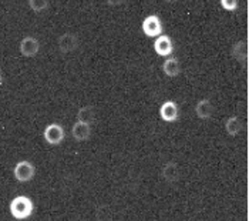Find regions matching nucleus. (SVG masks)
I'll return each instance as SVG.
<instances>
[{
  "label": "nucleus",
  "instance_id": "nucleus-5",
  "mask_svg": "<svg viewBox=\"0 0 249 221\" xmlns=\"http://www.w3.org/2000/svg\"><path fill=\"white\" fill-rule=\"evenodd\" d=\"M78 43H80V41H78V37H77L74 33L67 32V33L61 35V36L57 39L58 52H60L61 55L73 53L77 47H78Z\"/></svg>",
  "mask_w": 249,
  "mask_h": 221
},
{
  "label": "nucleus",
  "instance_id": "nucleus-15",
  "mask_svg": "<svg viewBox=\"0 0 249 221\" xmlns=\"http://www.w3.org/2000/svg\"><path fill=\"white\" fill-rule=\"evenodd\" d=\"M241 129H242V123H241L239 117H236V116L230 117L225 123V130L230 136H236L241 131Z\"/></svg>",
  "mask_w": 249,
  "mask_h": 221
},
{
  "label": "nucleus",
  "instance_id": "nucleus-18",
  "mask_svg": "<svg viewBox=\"0 0 249 221\" xmlns=\"http://www.w3.org/2000/svg\"><path fill=\"white\" fill-rule=\"evenodd\" d=\"M125 0H107V3L113 7H117V6H121Z\"/></svg>",
  "mask_w": 249,
  "mask_h": 221
},
{
  "label": "nucleus",
  "instance_id": "nucleus-11",
  "mask_svg": "<svg viewBox=\"0 0 249 221\" xmlns=\"http://www.w3.org/2000/svg\"><path fill=\"white\" fill-rule=\"evenodd\" d=\"M162 72L167 74L168 77H177L178 74L181 73V64L178 61V59L175 57H167L165 61L162 63Z\"/></svg>",
  "mask_w": 249,
  "mask_h": 221
},
{
  "label": "nucleus",
  "instance_id": "nucleus-17",
  "mask_svg": "<svg viewBox=\"0 0 249 221\" xmlns=\"http://www.w3.org/2000/svg\"><path fill=\"white\" fill-rule=\"evenodd\" d=\"M222 9H225L227 12H235L238 9V0H219Z\"/></svg>",
  "mask_w": 249,
  "mask_h": 221
},
{
  "label": "nucleus",
  "instance_id": "nucleus-16",
  "mask_svg": "<svg viewBox=\"0 0 249 221\" xmlns=\"http://www.w3.org/2000/svg\"><path fill=\"white\" fill-rule=\"evenodd\" d=\"M29 7L36 13H41L49 9V0H29Z\"/></svg>",
  "mask_w": 249,
  "mask_h": 221
},
{
  "label": "nucleus",
  "instance_id": "nucleus-12",
  "mask_svg": "<svg viewBox=\"0 0 249 221\" xmlns=\"http://www.w3.org/2000/svg\"><path fill=\"white\" fill-rule=\"evenodd\" d=\"M231 56L239 63L247 61V59H248V44L245 41H236L231 49Z\"/></svg>",
  "mask_w": 249,
  "mask_h": 221
},
{
  "label": "nucleus",
  "instance_id": "nucleus-4",
  "mask_svg": "<svg viewBox=\"0 0 249 221\" xmlns=\"http://www.w3.org/2000/svg\"><path fill=\"white\" fill-rule=\"evenodd\" d=\"M44 140L50 144V146H58L63 140H64V129L61 124H57V123H50L46 129H44Z\"/></svg>",
  "mask_w": 249,
  "mask_h": 221
},
{
  "label": "nucleus",
  "instance_id": "nucleus-7",
  "mask_svg": "<svg viewBox=\"0 0 249 221\" xmlns=\"http://www.w3.org/2000/svg\"><path fill=\"white\" fill-rule=\"evenodd\" d=\"M179 116V109L178 104L173 100H167L161 104L160 107V117L165 121V123H173L178 119Z\"/></svg>",
  "mask_w": 249,
  "mask_h": 221
},
{
  "label": "nucleus",
  "instance_id": "nucleus-19",
  "mask_svg": "<svg viewBox=\"0 0 249 221\" xmlns=\"http://www.w3.org/2000/svg\"><path fill=\"white\" fill-rule=\"evenodd\" d=\"M165 1H167V3H175L177 0H165Z\"/></svg>",
  "mask_w": 249,
  "mask_h": 221
},
{
  "label": "nucleus",
  "instance_id": "nucleus-10",
  "mask_svg": "<svg viewBox=\"0 0 249 221\" xmlns=\"http://www.w3.org/2000/svg\"><path fill=\"white\" fill-rule=\"evenodd\" d=\"M195 114L201 119V120H207L213 114V106H212L211 100L208 99H202L195 104Z\"/></svg>",
  "mask_w": 249,
  "mask_h": 221
},
{
  "label": "nucleus",
  "instance_id": "nucleus-8",
  "mask_svg": "<svg viewBox=\"0 0 249 221\" xmlns=\"http://www.w3.org/2000/svg\"><path fill=\"white\" fill-rule=\"evenodd\" d=\"M20 53L24 57H35L40 50V41L36 37L26 36L20 41Z\"/></svg>",
  "mask_w": 249,
  "mask_h": 221
},
{
  "label": "nucleus",
  "instance_id": "nucleus-20",
  "mask_svg": "<svg viewBox=\"0 0 249 221\" xmlns=\"http://www.w3.org/2000/svg\"><path fill=\"white\" fill-rule=\"evenodd\" d=\"M1 81H3V77H1V73H0V84H1Z\"/></svg>",
  "mask_w": 249,
  "mask_h": 221
},
{
  "label": "nucleus",
  "instance_id": "nucleus-9",
  "mask_svg": "<svg viewBox=\"0 0 249 221\" xmlns=\"http://www.w3.org/2000/svg\"><path fill=\"white\" fill-rule=\"evenodd\" d=\"M71 134L77 141H84V140L90 139V136H91V124L77 120L71 129Z\"/></svg>",
  "mask_w": 249,
  "mask_h": 221
},
{
  "label": "nucleus",
  "instance_id": "nucleus-2",
  "mask_svg": "<svg viewBox=\"0 0 249 221\" xmlns=\"http://www.w3.org/2000/svg\"><path fill=\"white\" fill-rule=\"evenodd\" d=\"M13 174L18 181L27 183V181L33 180V177L36 176V167L33 166V163H30L27 160H21L13 168Z\"/></svg>",
  "mask_w": 249,
  "mask_h": 221
},
{
  "label": "nucleus",
  "instance_id": "nucleus-14",
  "mask_svg": "<svg viewBox=\"0 0 249 221\" xmlns=\"http://www.w3.org/2000/svg\"><path fill=\"white\" fill-rule=\"evenodd\" d=\"M77 120L83 121V123H87V124L94 123V120H96V110H94V107L93 106L81 107L78 110V113H77Z\"/></svg>",
  "mask_w": 249,
  "mask_h": 221
},
{
  "label": "nucleus",
  "instance_id": "nucleus-3",
  "mask_svg": "<svg viewBox=\"0 0 249 221\" xmlns=\"http://www.w3.org/2000/svg\"><path fill=\"white\" fill-rule=\"evenodd\" d=\"M141 29H142L144 35L148 37H158L160 35H162V30H164L162 21L157 15H150L144 19Z\"/></svg>",
  "mask_w": 249,
  "mask_h": 221
},
{
  "label": "nucleus",
  "instance_id": "nucleus-6",
  "mask_svg": "<svg viewBox=\"0 0 249 221\" xmlns=\"http://www.w3.org/2000/svg\"><path fill=\"white\" fill-rule=\"evenodd\" d=\"M154 50L158 56L162 57H170L174 52V43L173 39L168 35H160L158 37H155L154 41Z\"/></svg>",
  "mask_w": 249,
  "mask_h": 221
},
{
  "label": "nucleus",
  "instance_id": "nucleus-1",
  "mask_svg": "<svg viewBox=\"0 0 249 221\" xmlns=\"http://www.w3.org/2000/svg\"><path fill=\"white\" fill-rule=\"evenodd\" d=\"M10 214L16 220H26L33 214L35 205L27 196H18L10 201Z\"/></svg>",
  "mask_w": 249,
  "mask_h": 221
},
{
  "label": "nucleus",
  "instance_id": "nucleus-13",
  "mask_svg": "<svg viewBox=\"0 0 249 221\" xmlns=\"http://www.w3.org/2000/svg\"><path fill=\"white\" fill-rule=\"evenodd\" d=\"M179 174H181L179 167H178L177 163H174V161H168L165 166L162 167V177H164L168 183H175V181H178Z\"/></svg>",
  "mask_w": 249,
  "mask_h": 221
}]
</instances>
